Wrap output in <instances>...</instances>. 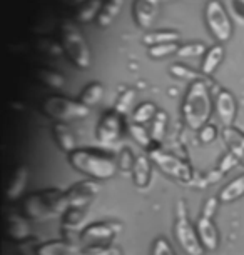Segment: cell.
<instances>
[{
	"instance_id": "cell-1",
	"label": "cell",
	"mask_w": 244,
	"mask_h": 255,
	"mask_svg": "<svg viewBox=\"0 0 244 255\" xmlns=\"http://www.w3.org/2000/svg\"><path fill=\"white\" fill-rule=\"evenodd\" d=\"M70 209L67 194L59 189H45L33 192L22 200V212L27 219L47 220L64 215Z\"/></svg>"
},
{
	"instance_id": "cell-2",
	"label": "cell",
	"mask_w": 244,
	"mask_h": 255,
	"mask_svg": "<svg viewBox=\"0 0 244 255\" xmlns=\"http://www.w3.org/2000/svg\"><path fill=\"white\" fill-rule=\"evenodd\" d=\"M213 114V102L208 85L203 80H196L189 85L183 104V117L191 130H201Z\"/></svg>"
},
{
	"instance_id": "cell-3",
	"label": "cell",
	"mask_w": 244,
	"mask_h": 255,
	"mask_svg": "<svg viewBox=\"0 0 244 255\" xmlns=\"http://www.w3.org/2000/svg\"><path fill=\"white\" fill-rule=\"evenodd\" d=\"M69 163L77 172H82L92 180H109L116 175L117 163L114 158L107 157L106 153H100L90 148H77L69 153Z\"/></svg>"
},
{
	"instance_id": "cell-4",
	"label": "cell",
	"mask_w": 244,
	"mask_h": 255,
	"mask_svg": "<svg viewBox=\"0 0 244 255\" xmlns=\"http://www.w3.org/2000/svg\"><path fill=\"white\" fill-rule=\"evenodd\" d=\"M60 44L62 50L72 60V64L79 69H89L92 55H90L87 40L75 23H62L60 27Z\"/></svg>"
},
{
	"instance_id": "cell-5",
	"label": "cell",
	"mask_w": 244,
	"mask_h": 255,
	"mask_svg": "<svg viewBox=\"0 0 244 255\" xmlns=\"http://www.w3.org/2000/svg\"><path fill=\"white\" fill-rule=\"evenodd\" d=\"M42 112L49 119H54L57 122L67 124L74 120H82L90 115V109L84 104L75 102L72 99L62 97V95H49L42 102Z\"/></svg>"
},
{
	"instance_id": "cell-6",
	"label": "cell",
	"mask_w": 244,
	"mask_h": 255,
	"mask_svg": "<svg viewBox=\"0 0 244 255\" xmlns=\"http://www.w3.org/2000/svg\"><path fill=\"white\" fill-rule=\"evenodd\" d=\"M149 157L166 175L172 177L174 180L181 182V184H193L194 182V174L191 167L184 160H181L179 157L167 153L157 147L149 148Z\"/></svg>"
},
{
	"instance_id": "cell-7",
	"label": "cell",
	"mask_w": 244,
	"mask_h": 255,
	"mask_svg": "<svg viewBox=\"0 0 244 255\" xmlns=\"http://www.w3.org/2000/svg\"><path fill=\"white\" fill-rule=\"evenodd\" d=\"M204 20L209 32L218 42H228L233 33V23L221 0H208L204 8Z\"/></svg>"
},
{
	"instance_id": "cell-8",
	"label": "cell",
	"mask_w": 244,
	"mask_h": 255,
	"mask_svg": "<svg viewBox=\"0 0 244 255\" xmlns=\"http://www.w3.org/2000/svg\"><path fill=\"white\" fill-rule=\"evenodd\" d=\"M122 135V115L117 114L116 110H111V112H106L100 119V122L97 125V132H95V137H97V142L102 143V145L112 147L119 143Z\"/></svg>"
},
{
	"instance_id": "cell-9",
	"label": "cell",
	"mask_w": 244,
	"mask_h": 255,
	"mask_svg": "<svg viewBox=\"0 0 244 255\" xmlns=\"http://www.w3.org/2000/svg\"><path fill=\"white\" fill-rule=\"evenodd\" d=\"M174 235L178 239L181 249L188 255H203L204 247L201 244V239L198 235V230L193 227L188 217L176 219L174 224Z\"/></svg>"
},
{
	"instance_id": "cell-10",
	"label": "cell",
	"mask_w": 244,
	"mask_h": 255,
	"mask_svg": "<svg viewBox=\"0 0 244 255\" xmlns=\"http://www.w3.org/2000/svg\"><path fill=\"white\" fill-rule=\"evenodd\" d=\"M87 215H89L87 207H70L62 215V232H64L67 242L75 245V239L80 240L82 230L85 229L84 224Z\"/></svg>"
},
{
	"instance_id": "cell-11",
	"label": "cell",
	"mask_w": 244,
	"mask_h": 255,
	"mask_svg": "<svg viewBox=\"0 0 244 255\" xmlns=\"http://www.w3.org/2000/svg\"><path fill=\"white\" fill-rule=\"evenodd\" d=\"M100 192V184L97 180H82L70 187L67 194L70 207H87Z\"/></svg>"
},
{
	"instance_id": "cell-12",
	"label": "cell",
	"mask_w": 244,
	"mask_h": 255,
	"mask_svg": "<svg viewBox=\"0 0 244 255\" xmlns=\"http://www.w3.org/2000/svg\"><path fill=\"white\" fill-rule=\"evenodd\" d=\"M121 230H122L121 225L114 224V222L90 224L82 230L80 240H84V242H94V244H107L109 240H112Z\"/></svg>"
},
{
	"instance_id": "cell-13",
	"label": "cell",
	"mask_w": 244,
	"mask_h": 255,
	"mask_svg": "<svg viewBox=\"0 0 244 255\" xmlns=\"http://www.w3.org/2000/svg\"><path fill=\"white\" fill-rule=\"evenodd\" d=\"M5 232L7 237L13 242H22L32 237V227L25 215L17 212H7L5 214Z\"/></svg>"
},
{
	"instance_id": "cell-14",
	"label": "cell",
	"mask_w": 244,
	"mask_h": 255,
	"mask_svg": "<svg viewBox=\"0 0 244 255\" xmlns=\"http://www.w3.org/2000/svg\"><path fill=\"white\" fill-rule=\"evenodd\" d=\"M161 0H136L132 5V17L141 28H149L159 12Z\"/></svg>"
},
{
	"instance_id": "cell-15",
	"label": "cell",
	"mask_w": 244,
	"mask_h": 255,
	"mask_svg": "<svg viewBox=\"0 0 244 255\" xmlns=\"http://www.w3.org/2000/svg\"><path fill=\"white\" fill-rule=\"evenodd\" d=\"M216 112L219 115V119H221V122L224 124V127H233L238 112V105H236V99H234V95L231 92L221 90L216 95Z\"/></svg>"
},
{
	"instance_id": "cell-16",
	"label": "cell",
	"mask_w": 244,
	"mask_h": 255,
	"mask_svg": "<svg viewBox=\"0 0 244 255\" xmlns=\"http://www.w3.org/2000/svg\"><path fill=\"white\" fill-rule=\"evenodd\" d=\"M196 230H198V235L201 239V244H203L204 250L208 252H214L219 247V232L218 227L214 225L213 219H206L201 217L198 219V224H196Z\"/></svg>"
},
{
	"instance_id": "cell-17",
	"label": "cell",
	"mask_w": 244,
	"mask_h": 255,
	"mask_svg": "<svg viewBox=\"0 0 244 255\" xmlns=\"http://www.w3.org/2000/svg\"><path fill=\"white\" fill-rule=\"evenodd\" d=\"M223 140L229 148V153H233L238 158V162L244 167V132L236 127H224Z\"/></svg>"
},
{
	"instance_id": "cell-18",
	"label": "cell",
	"mask_w": 244,
	"mask_h": 255,
	"mask_svg": "<svg viewBox=\"0 0 244 255\" xmlns=\"http://www.w3.org/2000/svg\"><path fill=\"white\" fill-rule=\"evenodd\" d=\"M27 182H28V167L20 165L17 167V170L13 172L10 182H8L5 197L8 202L18 200L23 195V192L27 189Z\"/></svg>"
},
{
	"instance_id": "cell-19",
	"label": "cell",
	"mask_w": 244,
	"mask_h": 255,
	"mask_svg": "<svg viewBox=\"0 0 244 255\" xmlns=\"http://www.w3.org/2000/svg\"><path fill=\"white\" fill-rule=\"evenodd\" d=\"M52 135H54V140L60 150H64L67 155L72 153L74 150H77V142H75L74 133L67 127V124L55 122L52 125Z\"/></svg>"
},
{
	"instance_id": "cell-20",
	"label": "cell",
	"mask_w": 244,
	"mask_h": 255,
	"mask_svg": "<svg viewBox=\"0 0 244 255\" xmlns=\"http://www.w3.org/2000/svg\"><path fill=\"white\" fill-rule=\"evenodd\" d=\"M37 255H80V249L67 240H49L39 245Z\"/></svg>"
},
{
	"instance_id": "cell-21",
	"label": "cell",
	"mask_w": 244,
	"mask_h": 255,
	"mask_svg": "<svg viewBox=\"0 0 244 255\" xmlns=\"http://www.w3.org/2000/svg\"><path fill=\"white\" fill-rule=\"evenodd\" d=\"M151 172H152V163H151V158L149 157H137L136 158V163H134V168H132V180L134 184L137 187H147L149 185V180H151Z\"/></svg>"
},
{
	"instance_id": "cell-22",
	"label": "cell",
	"mask_w": 244,
	"mask_h": 255,
	"mask_svg": "<svg viewBox=\"0 0 244 255\" xmlns=\"http://www.w3.org/2000/svg\"><path fill=\"white\" fill-rule=\"evenodd\" d=\"M218 197L224 204H231V202H236L241 199V197H244V174L236 177V179L229 182L228 185H224Z\"/></svg>"
},
{
	"instance_id": "cell-23",
	"label": "cell",
	"mask_w": 244,
	"mask_h": 255,
	"mask_svg": "<svg viewBox=\"0 0 244 255\" xmlns=\"http://www.w3.org/2000/svg\"><path fill=\"white\" fill-rule=\"evenodd\" d=\"M122 5H124V0H107V2L102 5V8H100V12L97 15V25L99 27L111 25V23L116 20V17L119 15Z\"/></svg>"
},
{
	"instance_id": "cell-24",
	"label": "cell",
	"mask_w": 244,
	"mask_h": 255,
	"mask_svg": "<svg viewBox=\"0 0 244 255\" xmlns=\"http://www.w3.org/2000/svg\"><path fill=\"white\" fill-rule=\"evenodd\" d=\"M224 59V49L223 45H213L211 49L204 54V60H203V65H201V70H203L204 75H213L214 70L218 69L219 64L223 62Z\"/></svg>"
},
{
	"instance_id": "cell-25",
	"label": "cell",
	"mask_w": 244,
	"mask_h": 255,
	"mask_svg": "<svg viewBox=\"0 0 244 255\" xmlns=\"http://www.w3.org/2000/svg\"><path fill=\"white\" fill-rule=\"evenodd\" d=\"M33 77H35L40 84H44L50 89L60 90L65 87V79H64V75L59 74V72H54L49 69H35L33 70Z\"/></svg>"
},
{
	"instance_id": "cell-26",
	"label": "cell",
	"mask_w": 244,
	"mask_h": 255,
	"mask_svg": "<svg viewBox=\"0 0 244 255\" xmlns=\"http://www.w3.org/2000/svg\"><path fill=\"white\" fill-rule=\"evenodd\" d=\"M102 97H104V85L100 84V82H92V84H89L87 87L84 89V92L80 94L79 102L84 104L85 107L92 109L102 100Z\"/></svg>"
},
{
	"instance_id": "cell-27",
	"label": "cell",
	"mask_w": 244,
	"mask_h": 255,
	"mask_svg": "<svg viewBox=\"0 0 244 255\" xmlns=\"http://www.w3.org/2000/svg\"><path fill=\"white\" fill-rule=\"evenodd\" d=\"M179 40V33L178 32H151L146 33L142 42L149 47L161 45V44H172V42Z\"/></svg>"
},
{
	"instance_id": "cell-28",
	"label": "cell",
	"mask_w": 244,
	"mask_h": 255,
	"mask_svg": "<svg viewBox=\"0 0 244 255\" xmlns=\"http://www.w3.org/2000/svg\"><path fill=\"white\" fill-rule=\"evenodd\" d=\"M100 8H102L100 0H89V2L85 3L84 7H80L79 12L75 13V20L79 23H87L92 20L95 15H99Z\"/></svg>"
},
{
	"instance_id": "cell-29",
	"label": "cell",
	"mask_w": 244,
	"mask_h": 255,
	"mask_svg": "<svg viewBox=\"0 0 244 255\" xmlns=\"http://www.w3.org/2000/svg\"><path fill=\"white\" fill-rule=\"evenodd\" d=\"M157 115V109L154 104L151 102H146V104H141L139 107L136 109V112H134V124H146L152 120Z\"/></svg>"
},
{
	"instance_id": "cell-30",
	"label": "cell",
	"mask_w": 244,
	"mask_h": 255,
	"mask_svg": "<svg viewBox=\"0 0 244 255\" xmlns=\"http://www.w3.org/2000/svg\"><path fill=\"white\" fill-rule=\"evenodd\" d=\"M129 133H131V137L136 140V143H139V145L144 148H151V143L154 142L151 133L147 132L141 124H132L131 127H129Z\"/></svg>"
},
{
	"instance_id": "cell-31",
	"label": "cell",
	"mask_w": 244,
	"mask_h": 255,
	"mask_svg": "<svg viewBox=\"0 0 244 255\" xmlns=\"http://www.w3.org/2000/svg\"><path fill=\"white\" fill-rule=\"evenodd\" d=\"M166 125H167V115L164 112H157L154 117V122H152V128H151V137L154 142H161L164 138L166 133Z\"/></svg>"
},
{
	"instance_id": "cell-32",
	"label": "cell",
	"mask_w": 244,
	"mask_h": 255,
	"mask_svg": "<svg viewBox=\"0 0 244 255\" xmlns=\"http://www.w3.org/2000/svg\"><path fill=\"white\" fill-rule=\"evenodd\" d=\"M169 72L174 77H178V79L181 80H189L191 84L196 80H201L199 79V74L198 72H194L193 69H189V67H186L183 64H174V65H171L169 67Z\"/></svg>"
},
{
	"instance_id": "cell-33",
	"label": "cell",
	"mask_w": 244,
	"mask_h": 255,
	"mask_svg": "<svg viewBox=\"0 0 244 255\" xmlns=\"http://www.w3.org/2000/svg\"><path fill=\"white\" fill-rule=\"evenodd\" d=\"M80 255H122V250L114 245H90L80 250Z\"/></svg>"
},
{
	"instance_id": "cell-34",
	"label": "cell",
	"mask_w": 244,
	"mask_h": 255,
	"mask_svg": "<svg viewBox=\"0 0 244 255\" xmlns=\"http://www.w3.org/2000/svg\"><path fill=\"white\" fill-rule=\"evenodd\" d=\"M178 50H179L178 42H172V44H161V45L149 47V55L152 59H162V57H167L171 54H178Z\"/></svg>"
},
{
	"instance_id": "cell-35",
	"label": "cell",
	"mask_w": 244,
	"mask_h": 255,
	"mask_svg": "<svg viewBox=\"0 0 244 255\" xmlns=\"http://www.w3.org/2000/svg\"><path fill=\"white\" fill-rule=\"evenodd\" d=\"M134 99H136V92H134V90H126V92L121 94V97L117 99V104H116V107H114V110L121 115H126L132 107Z\"/></svg>"
},
{
	"instance_id": "cell-36",
	"label": "cell",
	"mask_w": 244,
	"mask_h": 255,
	"mask_svg": "<svg viewBox=\"0 0 244 255\" xmlns=\"http://www.w3.org/2000/svg\"><path fill=\"white\" fill-rule=\"evenodd\" d=\"M42 242H39L37 239H27V240H22V242H17L15 244V249H17V254L18 255H37V249Z\"/></svg>"
},
{
	"instance_id": "cell-37",
	"label": "cell",
	"mask_w": 244,
	"mask_h": 255,
	"mask_svg": "<svg viewBox=\"0 0 244 255\" xmlns=\"http://www.w3.org/2000/svg\"><path fill=\"white\" fill-rule=\"evenodd\" d=\"M151 255H176L174 249H172L171 242L166 237H157L152 244Z\"/></svg>"
},
{
	"instance_id": "cell-38",
	"label": "cell",
	"mask_w": 244,
	"mask_h": 255,
	"mask_svg": "<svg viewBox=\"0 0 244 255\" xmlns=\"http://www.w3.org/2000/svg\"><path fill=\"white\" fill-rule=\"evenodd\" d=\"M206 45L204 44H188V45H183L179 47L178 50V55L179 57H199L206 54Z\"/></svg>"
},
{
	"instance_id": "cell-39",
	"label": "cell",
	"mask_w": 244,
	"mask_h": 255,
	"mask_svg": "<svg viewBox=\"0 0 244 255\" xmlns=\"http://www.w3.org/2000/svg\"><path fill=\"white\" fill-rule=\"evenodd\" d=\"M134 163H136V158H134V153L131 152V148H122L121 153H119V167H121L124 172H129L134 168Z\"/></svg>"
},
{
	"instance_id": "cell-40",
	"label": "cell",
	"mask_w": 244,
	"mask_h": 255,
	"mask_svg": "<svg viewBox=\"0 0 244 255\" xmlns=\"http://www.w3.org/2000/svg\"><path fill=\"white\" fill-rule=\"evenodd\" d=\"M218 137V127L214 124H206L199 130V140L203 143H211Z\"/></svg>"
},
{
	"instance_id": "cell-41",
	"label": "cell",
	"mask_w": 244,
	"mask_h": 255,
	"mask_svg": "<svg viewBox=\"0 0 244 255\" xmlns=\"http://www.w3.org/2000/svg\"><path fill=\"white\" fill-rule=\"evenodd\" d=\"M238 158L233 155V153H226L223 158H221V162H219V167H218V172L221 175H224V174H228L229 170H231L233 167H236L238 165Z\"/></svg>"
},
{
	"instance_id": "cell-42",
	"label": "cell",
	"mask_w": 244,
	"mask_h": 255,
	"mask_svg": "<svg viewBox=\"0 0 244 255\" xmlns=\"http://www.w3.org/2000/svg\"><path fill=\"white\" fill-rule=\"evenodd\" d=\"M219 197H209L208 200H206V204L203 207V217L206 219H213L214 217V214H216V210H218V204H219Z\"/></svg>"
},
{
	"instance_id": "cell-43",
	"label": "cell",
	"mask_w": 244,
	"mask_h": 255,
	"mask_svg": "<svg viewBox=\"0 0 244 255\" xmlns=\"http://www.w3.org/2000/svg\"><path fill=\"white\" fill-rule=\"evenodd\" d=\"M231 7L239 20L244 22V0H231Z\"/></svg>"
},
{
	"instance_id": "cell-44",
	"label": "cell",
	"mask_w": 244,
	"mask_h": 255,
	"mask_svg": "<svg viewBox=\"0 0 244 255\" xmlns=\"http://www.w3.org/2000/svg\"><path fill=\"white\" fill-rule=\"evenodd\" d=\"M176 215H178V219L188 217V209H186V202L184 200H179L178 204H176Z\"/></svg>"
},
{
	"instance_id": "cell-45",
	"label": "cell",
	"mask_w": 244,
	"mask_h": 255,
	"mask_svg": "<svg viewBox=\"0 0 244 255\" xmlns=\"http://www.w3.org/2000/svg\"><path fill=\"white\" fill-rule=\"evenodd\" d=\"M161 2H167V0H161Z\"/></svg>"
}]
</instances>
